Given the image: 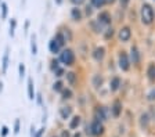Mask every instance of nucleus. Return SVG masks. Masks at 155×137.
<instances>
[{"instance_id":"c9c22d12","label":"nucleus","mask_w":155,"mask_h":137,"mask_svg":"<svg viewBox=\"0 0 155 137\" xmlns=\"http://www.w3.org/2000/svg\"><path fill=\"white\" fill-rule=\"evenodd\" d=\"M71 2H72V3H74V4H78V6H79V4H82V3H83L84 0H71Z\"/></svg>"},{"instance_id":"58836bf2","label":"nucleus","mask_w":155,"mask_h":137,"mask_svg":"<svg viewBox=\"0 0 155 137\" xmlns=\"http://www.w3.org/2000/svg\"><path fill=\"white\" fill-rule=\"evenodd\" d=\"M86 13L89 14V15H90V14H91V7H89V6L86 7Z\"/></svg>"},{"instance_id":"dca6fc26","label":"nucleus","mask_w":155,"mask_h":137,"mask_svg":"<svg viewBox=\"0 0 155 137\" xmlns=\"http://www.w3.org/2000/svg\"><path fill=\"white\" fill-rule=\"evenodd\" d=\"M54 39H55V42H57L58 44L61 46V47L65 44V42H67V40H65V36H64V33H61V32H58L57 35L54 36Z\"/></svg>"},{"instance_id":"2f4dec72","label":"nucleus","mask_w":155,"mask_h":137,"mask_svg":"<svg viewBox=\"0 0 155 137\" xmlns=\"http://www.w3.org/2000/svg\"><path fill=\"white\" fill-rule=\"evenodd\" d=\"M54 72H55V75H57V76H62V75H64V69H62V68H57Z\"/></svg>"},{"instance_id":"a878e982","label":"nucleus","mask_w":155,"mask_h":137,"mask_svg":"<svg viewBox=\"0 0 155 137\" xmlns=\"http://www.w3.org/2000/svg\"><path fill=\"white\" fill-rule=\"evenodd\" d=\"M2 17L3 18L7 17V4L6 3H2Z\"/></svg>"},{"instance_id":"7c9ffc66","label":"nucleus","mask_w":155,"mask_h":137,"mask_svg":"<svg viewBox=\"0 0 155 137\" xmlns=\"http://www.w3.org/2000/svg\"><path fill=\"white\" fill-rule=\"evenodd\" d=\"M57 68H60V67H58V61H57V60H53V61H51V69H53V71H55Z\"/></svg>"},{"instance_id":"37998d69","label":"nucleus","mask_w":155,"mask_h":137,"mask_svg":"<svg viewBox=\"0 0 155 137\" xmlns=\"http://www.w3.org/2000/svg\"><path fill=\"white\" fill-rule=\"evenodd\" d=\"M2 86H3V85H2V82H0V91H2Z\"/></svg>"},{"instance_id":"aec40b11","label":"nucleus","mask_w":155,"mask_h":137,"mask_svg":"<svg viewBox=\"0 0 155 137\" xmlns=\"http://www.w3.org/2000/svg\"><path fill=\"white\" fill-rule=\"evenodd\" d=\"M7 67H8V49H6L3 56V72L7 71Z\"/></svg>"},{"instance_id":"f704fd0d","label":"nucleus","mask_w":155,"mask_h":137,"mask_svg":"<svg viewBox=\"0 0 155 137\" xmlns=\"http://www.w3.org/2000/svg\"><path fill=\"white\" fill-rule=\"evenodd\" d=\"M127 4H129V0H120V6L125 8V7H127Z\"/></svg>"},{"instance_id":"ea45409f","label":"nucleus","mask_w":155,"mask_h":137,"mask_svg":"<svg viewBox=\"0 0 155 137\" xmlns=\"http://www.w3.org/2000/svg\"><path fill=\"white\" fill-rule=\"evenodd\" d=\"M31 134H32V136L35 134V127H33V126H32V129H31Z\"/></svg>"},{"instance_id":"4be33fe9","label":"nucleus","mask_w":155,"mask_h":137,"mask_svg":"<svg viewBox=\"0 0 155 137\" xmlns=\"http://www.w3.org/2000/svg\"><path fill=\"white\" fill-rule=\"evenodd\" d=\"M67 79H68V82H69L71 85H74V83H75V79H76V76H75L74 72H68V73H67Z\"/></svg>"},{"instance_id":"20e7f679","label":"nucleus","mask_w":155,"mask_h":137,"mask_svg":"<svg viewBox=\"0 0 155 137\" xmlns=\"http://www.w3.org/2000/svg\"><path fill=\"white\" fill-rule=\"evenodd\" d=\"M119 68L122 71H129L130 68V61H129V57L126 53H119Z\"/></svg>"},{"instance_id":"2eb2a0df","label":"nucleus","mask_w":155,"mask_h":137,"mask_svg":"<svg viewBox=\"0 0 155 137\" xmlns=\"http://www.w3.org/2000/svg\"><path fill=\"white\" fill-rule=\"evenodd\" d=\"M28 96H29V100H33V98H35V91H33L32 79H28Z\"/></svg>"},{"instance_id":"c85d7f7f","label":"nucleus","mask_w":155,"mask_h":137,"mask_svg":"<svg viewBox=\"0 0 155 137\" xmlns=\"http://www.w3.org/2000/svg\"><path fill=\"white\" fill-rule=\"evenodd\" d=\"M147 98H148L150 101H154V100H155V89H152V90L150 91L148 96H147Z\"/></svg>"},{"instance_id":"c756f323","label":"nucleus","mask_w":155,"mask_h":137,"mask_svg":"<svg viewBox=\"0 0 155 137\" xmlns=\"http://www.w3.org/2000/svg\"><path fill=\"white\" fill-rule=\"evenodd\" d=\"M114 35V29L111 28V29H107V33H105V39H110V38H112Z\"/></svg>"},{"instance_id":"f3484780","label":"nucleus","mask_w":155,"mask_h":137,"mask_svg":"<svg viewBox=\"0 0 155 137\" xmlns=\"http://www.w3.org/2000/svg\"><path fill=\"white\" fill-rule=\"evenodd\" d=\"M71 15H72V18H74L75 21H79L82 18V13H81V10L79 8H72V11H71Z\"/></svg>"},{"instance_id":"e433bc0d","label":"nucleus","mask_w":155,"mask_h":137,"mask_svg":"<svg viewBox=\"0 0 155 137\" xmlns=\"http://www.w3.org/2000/svg\"><path fill=\"white\" fill-rule=\"evenodd\" d=\"M61 137H69V132L64 130V132H62V134H61Z\"/></svg>"},{"instance_id":"a19ab883","label":"nucleus","mask_w":155,"mask_h":137,"mask_svg":"<svg viewBox=\"0 0 155 137\" xmlns=\"http://www.w3.org/2000/svg\"><path fill=\"white\" fill-rule=\"evenodd\" d=\"M114 2H115V0H105V3H111V4H112Z\"/></svg>"},{"instance_id":"a211bd4d","label":"nucleus","mask_w":155,"mask_h":137,"mask_svg":"<svg viewBox=\"0 0 155 137\" xmlns=\"http://www.w3.org/2000/svg\"><path fill=\"white\" fill-rule=\"evenodd\" d=\"M79 125H81V116H74L69 123V129H76Z\"/></svg>"},{"instance_id":"f03ea898","label":"nucleus","mask_w":155,"mask_h":137,"mask_svg":"<svg viewBox=\"0 0 155 137\" xmlns=\"http://www.w3.org/2000/svg\"><path fill=\"white\" fill-rule=\"evenodd\" d=\"M60 61L65 65H72L75 61V56H74V51L71 49H65L60 53Z\"/></svg>"},{"instance_id":"6ab92c4d","label":"nucleus","mask_w":155,"mask_h":137,"mask_svg":"<svg viewBox=\"0 0 155 137\" xmlns=\"http://www.w3.org/2000/svg\"><path fill=\"white\" fill-rule=\"evenodd\" d=\"M101 85H103V78H101L100 75H94L93 86H94V87H101Z\"/></svg>"},{"instance_id":"1a4fd4ad","label":"nucleus","mask_w":155,"mask_h":137,"mask_svg":"<svg viewBox=\"0 0 155 137\" xmlns=\"http://www.w3.org/2000/svg\"><path fill=\"white\" fill-rule=\"evenodd\" d=\"M98 22L100 24H104V25H108L111 24V15L107 11H103V13L98 14Z\"/></svg>"},{"instance_id":"412c9836","label":"nucleus","mask_w":155,"mask_h":137,"mask_svg":"<svg viewBox=\"0 0 155 137\" xmlns=\"http://www.w3.org/2000/svg\"><path fill=\"white\" fill-rule=\"evenodd\" d=\"M91 4L94 7H97V8H100V7H103L105 4V0H91Z\"/></svg>"},{"instance_id":"4468645a","label":"nucleus","mask_w":155,"mask_h":137,"mask_svg":"<svg viewBox=\"0 0 155 137\" xmlns=\"http://www.w3.org/2000/svg\"><path fill=\"white\" fill-rule=\"evenodd\" d=\"M119 86H120V79L118 78V76H114V78L111 79V90L116 91L119 89Z\"/></svg>"},{"instance_id":"79ce46f5","label":"nucleus","mask_w":155,"mask_h":137,"mask_svg":"<svg viewBox=\"0 0 155 137\" xmlns=\"http://www.w3.org/2000/svg\"><path fill=\"white\" fill-rule=\"evenodd\" d=\"M74 137H82V136H81V133H76V134H75Z\"/></svg>"},{"instance_id":"39448f33","label":"nucleus","mask_w":155,"mask_h":137,"mask_svg":"<svg viewBox=\"0 0 155 137\" xmlns=\"http://www.w3.org/2000/svg\"><path fill=\"white\" fill-rule=\"evenodd\" d=\"M94 119L97 121H105L107 119V108L105 107H97L94 111Z\"/></svg>"},{"instance_id":"9d476101","label":"nucleus","mask_w":155,"mask_h":137,"mask_svg":"<svg viewBox=\"0 0 155 137\" xmlns=\"http://www.w3.org/2000/svg\"><path fill=\"white\" fill-rule=\"evenodd\" d=\"M104 53H105V49H104V47H97L93 53L94 60H96V61H101V60L104 58Z\"/></svg>"},{"instance_id":"0eeeda50","label":"nucleus","mask_w":155,"mask_h":137,"mask_svg":"<svg viewBox=\"0 0 155 137\" xmlns=\"http://www.w3.org/2000/svg\"><path fill=\"white\" fill-rule=\"evenodd\" d=\"M111 109H112V115H114V116L118 118L120 115V112H122V103H120L119 100H115Z\"/></svg>"},{"instance_id":"9b49d317","label":"nucleus","mask_w":155,"mask_h":137,"mask_svg":"<svg viewBox=\"0 0 155 137\" xmlns=\"http://www.w3.org/2000/svg\"><path fill=\"white\" fill-rule=\"evenodd\" d=\"M48 49H50V51H51L53 54H55V53L60 51V49H61V46L58 44V43L55 42V39L53 38V39L50 40V43H48Z\"/></svg>"},{"instance_id":"f8f14e48","label":"nucleus","mask_w":155,"mask_h":137,"mask_svg":"<svg viewBox=\"0 0 155 137\" xmlns=\"http://www.w3.org/2000/svg\"><path fill=\"white\" fill-rule=\"evenodd\" d=\"M147 76H148V79L151 82L155 80V64L154 62H151L148 65V68H147Z\"/></svg>"},{"instance_id":"b1692460","label":"nucleus","mask_w":155,"mask_h":137,"mask_svg":"<svg viewBox=\"0 0 155 137\" xmlns=\"http://www.w3.org/2000/svg\"><path fill=\"white\" fill-rule=\"evenodd\" d=\"M72 97V91L69 89H64L62 90V98H71Z\"/></svg>"},{"instance_id":"4c0bfd02","label":"nucleus","mask_w":155,"mask_h":137,"mask_svg":"<svg viewBox=\"0 0 155 137\" xmlns=\"http://www.w3.org/2000/svg\"><path fill=\"white\" fill-rule=\"evenodd\" d=\"M43 132H45V129H40V130H39V133H38V134H36V137H42Z\"/></svg>"},{"instance_id":"473e14b6","label":"nucleus","mask_w":155,"mask_h":137,"mask_svg":"<svg viewBox=\"0 0 155 137\" xmlns=\"http://www.w3.org/2000/svg\"><path fill=\"white\" fill-rule=\"evenodd\" d=\"M19 132V119L15 121V126H14V133H18Z\"/></svg>"},{"instance_id":"5701e85b","label":"nucleus","mask_w":155,"mask_h":137,"mask_svg":"<svg viewBox=\"0 0 155 137\" xmlns=\"http://www.w3.org/2000/svg\"><path fill=\"white\" fill-rule=\"evenodd\" d=\"M31 49H32V54L35 56L38 53V46H36V40H35V36L32 38V43H31Z\"/></svg>"},{"instance_id":"72a5a7b5","label":"nucleus","mask_w":155,"mask_h":137,"mask_svg":"<svg viewBox=\"0 0 155 137\" xmlns=\"http://www.w3.org/2000/svg\"><path fill=\"white\" fill-rule=\"evenodd\" d=\"M7 133H8V129H7V127L6 126H3V127H2V136H7Z\"/></svg>"},{"instance_id":"393cba45","label":"nucleus","mask_w":155,"mask_h":137,"mask_svg":"<svg viewBox=\"0 0 155 137\" xmlns=\"http://www.w3.org/2000/svg\"><path fill=\"white\" fill-rule=\"evenodd\" d=\"M53 89H54L55 91H62V82L58 80L57 83H54V86H53Z\"/></svg>"},{"instance_id":"423d86ee","label":"nucleus","mask_w":155,"mask_h":137,"mask_svg":"<svg viewBox=\"0 0 155 137\" xmlns=\"http://www.w3.org/2000/svg\"><path fill=\"white\" fill-rule=\"evenodd\" d=\"M130 36H132V31H130L129 26H123L122 29L119 31V39L122 42H127L130 39Z\"/></svg>"},{"instance_id":"bb28decb","label":"nucleus","mask_w":155,"mask_h":137,"mask_svg":"<svg viewBox=\"0 0 155 137\" xmlns=\"http://www.w3.org/2000/svg\"><path fill=\"white\" fill-rule=\"evenodd\" d=\"M15 25H17L15 20H11V25H10V35H11V36L14 35V29H15Z\"/></svg>"},{"instance_id":"ddd939ff","label":"nucleus","mask_w":155,"mask_h":137,"mask_svg":"<svg viewBox=\"0 0 155 137\" xmlns=\"http://www.w3.org/2000/svg\"><path fill=\"white\" fill-rule=\"evenodd\" d=\"M71 112H72V108L71 107H62L60 109V115H61L62 119H68L71 116Z\"/></svg>"},{"instance_id":"f257e3e1","label":"nucleus","mask_w":155,"mask_h":137,"mask_svg":"<svg viewBox=\"0 0 155 137\" xmlns=\"http://www.w3.org/2000/svg\"><path fill=\"white\" fill-rule=\"evenodd\" d=\"M140 14H141V21H143V24H145V25H150V24H152L155 14H154V8L151 7V4H147V3L143 4Z\"/></svg>"},{"instance_id":"7ed1b4c3","label":"nucleus","mask_w":155,"mask_h":137,"mask_svg":"<svg viewBox=\"0 0 155 137\" xmlns=\"http://www.w3.org/2000/svg\"><path fill=\"white\" fill-rule=\"evenodd\" d=\"M89 127H90V133L94 134V136H100V134H103V132H104L103 123H101L100 121H97V119H94V121L89 125Z\"/></svg>"},{"instance_id":"6e6552de","label":"nucleus","mask_w":155,"mask_h":137,"mask_svg":"<svg viewBox=\"0 0 155 137\" xmlns=\"http://www.w3.org/2000/svg\"><path fill=\"white\" fill-rule=\"evenodd\" d=\"M130 58H132V62L133 64H139L140 62V53H139V49L133 46L132 50H130Z\"/></svg>"},{"instance_id":"cd10ccee","label":"nucleus","mask_w":155,"mask_h":137,"mask_svg":"<svg viewBox=\"0 0 155 137\" xmlns=\"http://www.w3.org/2000/svg\"><path fill=\"white\" fill-rule=\"evenodd\" d=\"M18 69H19V78L22 79L24 78V73H25V67H24V64H19Z\"/></svg>"}]
</instances>
